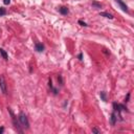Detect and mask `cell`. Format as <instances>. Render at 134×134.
Segmentation results:
<instances>
[{
    "instance_id": "cell-13",
    "label": "cell",
    "mask_w": 134,
    "mask_h": 134,
    "mask_svg": "<svg viewBox=\"0 0 134 134\" xmlns=\"http://www.w3.org/2000/svg\"><path fill=\"white\" fill-rule=\"evenodd\" d=\"M79 24H81L82 26H87V23L83 22V21H82V20H80V21H79Z\"/></svg>"
},
{
    "instance_id": "cell-7",
    "label": "cell",
    "mask_w": 134,
    "mask_h": 134,
    "mask_svg": "<svg viewBox=\"0 0 134 134\" xmlns=\"http://www.w3.org/2000/svg\"><path fill=\"white\" fill-rule=\"evenodd\" d=\"M116 119H117V117H116V115H115V113L113 112V113L111 114V125H112V126H114V125H115Z\"/></svg>"
},
{
    "instance_id": "cell-1",
    "label": "cell",
    "mask_w": 134,
    "mask_h": 134,
    "mask_svg": "<svg viewBox=\"0 0 134 134\" xmlns=\"http://www.w3.org/2000/svg\"><path fill=\"white\" fill-rule=\"evenodd\" d=\"M18 118H19V122H20V124L22 125L23 128H25V129H28L29 128L28 119H27V117H26V115H25V113L20 112L19 115H18Z\"/></svg>"
},
{
    "instance_id": "cell-5",
    "label": "cell",
    "mask_w": 134,
    "mask_h": 134,
    "mask_svg": "<svg viewBox=\"0 0 134 134\" xmlns=\"http://www.w3.org/2000/svg\"><path fill=\"white\" fill-rule=\"evenodd\" d=\"M116 1L118 2V4H119V5H121L122 10H123L124 12H128V8H127V5H126V4L124 3L123 1H122V0H116Z\"/></svg>"
},
{
    "instance_id": "cell-16",
    "label": "cell",
    "mask_w": 134,
    "mask_h": 134,
    "mask_svg": "<svg viewBox=\"0 0 134 134\" xmlns=\"http://www.w3.org/2000/svg\"><path fill=\"white\" fill-rule=\"evenodd\" d=\"M2 132H3V127H2V128L0 129V133H2Z\"/></svg>"
},
{
    "instance_id": "cell-2",
    "label": "cell",
    "mask_w": 134,
    "mask_h": 134,
    "mask_svg": "<svg viewBox=\"0 0 134 134\" xmlns=\"http://www.w3.org/2000/svg\"><path fill=\"white\" fill-rule=\"evenodd\" d=\"M0 89H1V91L4 94L8 93V90H6V82L3 76H0Z\"/></svg>"
},
{
    "instance_id": "cell-14",
    "label": "cell",
    "mask_w": 134,
    "mask_h": 134,
    "mask_svg": "<svg viewBox=\"0 0 134 134\" xmlns=\"http://www.w3.org/2000/svg\"><path fill=\"white\" fill-rule=\"evenodd\" d=\"M3 3L4 4H10L11 3V0H3Z\"/></svg>"
},
{
    "instance_id": "cell-10",
    "label": "cell",
    "mask_w": 134,
    "mask_h": 134,
    "mask_svg": "<svg viewBox=\"0 0 134 134\" xmlns=\"http://www.w3.org/2000/svg\"><path fill=\"white\" fill-rule=\"evenodd\" d=\"M5 14H6L5 8H0V17H1V16H4Z\"/></svg>"
},
{
    "instance_id": "cell-12",
    "label": "cell",
    "mask_w": 134,
    "mask_h": 134,
    "mask_svg": "<svg viewBox=\"0 0 134 134\" xmlns=\"http://www.w3.org/2000/svg\"><path fill=\"white\" fill-rule=\"evenodd\" d=\"M92 133H96V134H101V131L96 128H93L92 129Z\"/></svg>"
},
{
    "instance_id": "cell-15",
    "label": "cell",
    "mask_w": 134,
    "mask_h": 134,
    "mask_svg": "<svg viewBox=\"0 0 134 134\" xmlns=\"http://www.w3.org/2000/svg\"><path fill=\"white\" fill-rule=\"evenodd\" d=\"M82 58H83V56H82V53H80V55H79V59H80V60H82Z\"/></svg>"
},
{
    "instance_id": "cell-8",
    "label": "cell",
    "mask_w": 134,
    "mask_h": 134,
    "mask_svg": "<svg viewBox=\"0 0 134 134\" xmlns=\"http://www.w3.org/2000/svg\"><path fill=\"white\" fill-rule=\"evenodd\" d=\"M0 53H1V56L3 57L4 60H8V53L4 51V49H2V48H0Z\"/></svg>"
},
{
    "instance_id": "cell-3",
    "label": "cell",
    "mask_w": 134,
    "mask_h": 134,
    "mask_svg": "<svg viewBox=\"0 0 134 134\" xmlns=\"http://www.w3.org/2000/svg\"><path fill=\"white\" fill-rule=\"evenodd\" d=\"M35 48H36V50L39 51V53H41V51L44 50V46H43V44H41V43H36Z\"/></svg>"
},
{
    "instance_id": "cell-9",
    "label": "cell",
    "mask_w": 134,
    "mask_h": 134,
    "mask_svg": "<svg viewBox=\"0 0 134 134\" xmlns=\"http://www.w3.org/2000/svg\"><path fill=\"white\" fill-rule=\"evenodd\" d=\"M100 95H101V97H102V100L104 101V102H106V101H107V97H106V93H105V91H102Z\"/></svg>"
},
{
    "instance_id": "cell-11",
    "label": "cell",
    "mask_w": 134,
    "mask_h": 134,
    "mask_svg": "<svg viewBox=\"0 0 134 134\" xmlns=\"http://www.w3.org/2000/svg\"><path fill=\"white\" fill-rule=\"evenodd\" d=\"M92 5L95 6V8H102V4L97 3V2H92Z\"/></svg>"
},
{
    "instance_id": "cell-4",
    "label": "cell",
    "mask_w": 134,
    "mask_h": 134,
    "mask_svg": "<svg viewBox=\"0 0 134 134\" xmlns=\"http://www.w3.org/2000/svg\"><path fill=\"white\" fill-rule=\"evenodd\" d=\"M100 16L105 17V18H108V19H113V16H112L111 14H109V13H106V12H102V13H100Z\"/></svg>"
},
{
    "instance_id": "cell-6",
    "label": "cell",
    "mask_w": 134,
    "mask_h": 134,
    "mask_svg": "<svg viewBox=\"0 0 134 134\" xmlns=\"http://www.w3.org/2000/svg\"><path fill=\"white\" fill-rule=\"evenodd\" d=\"M59 12H60L62 15H67L68 14V8H65V6H62V8H59Z\"/></svg>"
}]
</instances>
